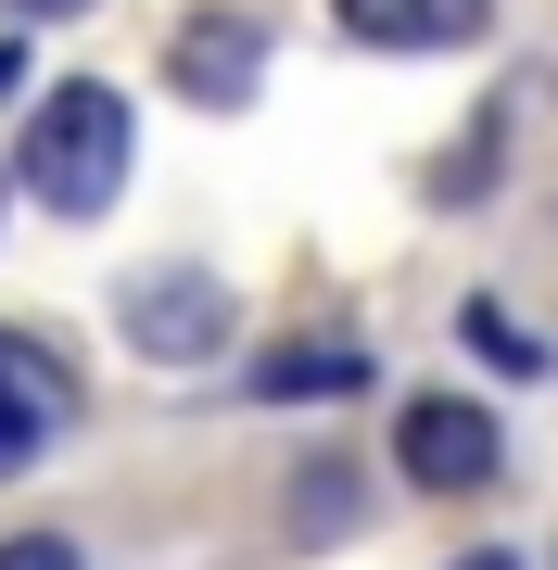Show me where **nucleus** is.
Returning <instances> with one entry per match:
<instances>
[{
	"mask_svg": "<svg viewBox=\"0 0 558 570\" xmlns=\"http://www.w3.org/2000/svg\"><path fill=\"white\" fill-rule=\"evenodd\" d=\"M127 153H140V127H127V89H115V77H63V89H39V115H26L13 178L39 190L63 228H89V216H115Z\"/></svg>",
	"mask_w": 558,
	"mask_h": 570,
	"instance_id": "nucleus-1",
	"label": "nucleus"
},
{
	"mask_svg": "<svg viewBox=\"0 0 558 570\" xmlns=\"http://www.w3.org/2000/svg\"><path fill=\"white\" fill-rule=\"evenodd\" d=\"M393 469H407L419 494H482L508 469V431L482 393H407L393 406Z\"/></svg>",
	"mask_w": 558,
	"mask_h": 570,
	"instance_id": "nucleus-2",
	"label": "nucleus"
},
{
	"mask_svg": "<svg viewBox=\"0 0 558 570\" xmlns=\"http://www.w3.org/2000/svg\"><path fill=\"white\" fill-rule=\"evenodd\" d=\"M267 13L254 0H204V13H178V39H166V89L178 102H204V115H242L254 89H267Z\"/></svg>",
	"mask_w": 558,
	"mask_h": 570,
	"instance_id": "nucleus-3",
	"label": "nucleus"
},
{
	"mask_svg": "<svg viewBox=\"0 0 558 570\" xmlns=\"http://www.w3.org/2000/svg\"><path fill=\"white\" fill-rule=\"evenodd\" d=\"M115 330H127V355H153V367H204L228 343V292L204 266H140V279L115 292Z\"/></svg>",
	"mask_w": 558,
	"mask_h": 570,
	"instance_id": "nucleus-4",
	"label": "nucleus"
},
{
	"mask_svg": "<svg viewBox=\"0 0 558 570\" xmlns=\"http://www.w3.org/2000/svg\"><path fill=\"white\" fill-rule=\"evenodd\" d=\"M63 406H77V367H63L51 343H26V330H0V469H26L63 431Z\"/></svg>",
	"mask_w": 558,
	"mask_h": 570,
	"instance_id": "nucleus-5",
	"label": "nucleus"
},
{
	"mask_svg": "<svg viewBox=\"0 0 558 570\" xmlns=\"http://www.w3.org/2000/svg\"><path fill=\"white\" fill-rule=\"evenodd\" d=\"M331 26L369 51H470L496 26V0H331Z\"/></svg>",
	"mask_w": 558,
	"mask_h": 570,
	"instance_id": "nucleus-6",
	"label": "nucleus"
},
{
	"mask_svg": "<svg viewBox=\"0 0 558 570\" xmlns=\"http://www.w3.org/2000/svg\"><path fill=\"white\" fill-rule=\"evenodd\" d=\"M242 393H254V406H331V393H381V367L355 343H267L242 367Z\"/></svg>",
	"mask_w": 558,
	"mask_h": 570,
	"instance_id": "nucleus-7",
	"label": "nucleus"
},
{
	"mask_svg": "<svg viewBox=\"0 0 558 570\" xmlns=\"http://www.w3.org/2000/svg\"><path fill=\"white\" fill-rule=\"evenodd\" d=\"M0 570H89L63 532H0Z\"/></svg>",
	"mask_w": 558,
	"mask_h": 570,
	"instance_id": "nucleus-8",
	"label": "nucleus"
},
{
	"mask_svg": "<svg viewBox=\"0 0 558 570\" xmlns=\"http://www.w3.org/2000/svg\"><path fill=\"white\" fill-rule=\"evenodd\" d=\"M457 330H470V355H496V367H533V343H520V330H508L496 305H470V317H457Z\"/></svg>",
	"mask_w": 558,
	"mask_h": 570,
	"instance_id": "nucleus-9",
	"label": "nucleus"
},
{
	"mask_svg": "<svg viewBox=\"0 0 558 570\" xmlns=\"http://www.w3.org/2000/svg\"><path fill=\"white\" fill-rule=\"evenodd\" d=\"M63 13H89V0H13V26H63Z\"/></svg>",
	"mask_w": 558,
	"mask_h": 570,
	"instance_id": "nucleus-10",
	"label": "nucleus"
},
{
	"mask_svg": "<svg viewBox=\"0 0 558 570\" xmlns=\"http://www.w3.org/2000/svg\"><path fill=\"white\" fill-rule=\"evenodd\" d=\"M444 570H520V558L508 546H470V558H444Z\"/></svg>",
	"mask_w": 558,
	"mask_h": 570,
	"instance_id": "nucleus-11",
	"label": "nucleus"
},
{
	"mask_svg": "<svg viewBox=\"0 0 558 570\" xmlns=\"http://www.w3.org/2000/svg\"><path fill=\"white\" fill-rule=\"evenodd\" d=\"M13 89H26V51H13V39H0V102H13Z\"/></svg>",
	"mask_w": 558,
	"mask_h": 570,
	"instance_id": "nucleus-12",
	"label": "nucleus"
}]
</instances>
